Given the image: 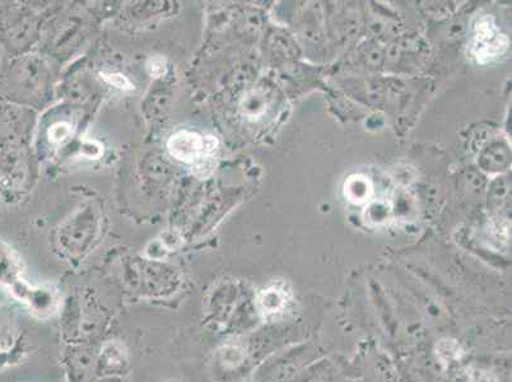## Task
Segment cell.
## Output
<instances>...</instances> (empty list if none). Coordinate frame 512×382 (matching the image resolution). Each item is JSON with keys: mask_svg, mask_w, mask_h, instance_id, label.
Segmentation results:
<instances>
[{"mask_svg": "<svg viewBox=\"0 0 512 382\" xmlns=\"http://www.w3.org/2000/svg\"><path fill=\"white\" fill-rule=\"evenodd\" d=\"M62 332L69 344H93L105 333L107 312L92 302L62 307Z\"/></svg>", "mask_w": 512, "mask_h": 382, "instance_id": "obj_1", "label": "cell"}, {"mask_svg": "<svg viewBox=\"0 0 512 382\" xmlns=\"http://www.w3.org/2000/svg\"><path fill=\"white\" fill-rule=\"evenodd\" d=\"M170 155L185 163H194L197 175L206 177L213 170V158L218 151V141L213 135L202 137L197 133L181 130L169 139L167 143Z\"/></svg>", "mask_w": 512, "mask_h": 382, "instance_id": "obj_2", "label": "cell"}, {"mask_svg": "<svg viewBox=\"0 0 512 382\" xmlns=\"http://www.w3.org/2000/svg\"><path fill=\"white\" fill-rule=\"evenodd\" d=\"M510 40L500 27L495 18L490 15L479 17L474 23L470 53L478 64L495 62L509 49Z\"/></svg>", "mask_w": 512, "mask_h": 382, "instance_id": "obj_3", "label": "cell"}, {"mask_svg": "<svg viewBox=\"0 0 512 382\" xmlns=\"http://www.w3.org/2000/svg\"><path fill=\"white\" fill-rule=\"evenodd\" d=\"M97 353L99 348L95 344H69L62 358L68 382H93L99 379Z\"/></svg>", "mask_w": 512, "mask_h": 382, "instance_id": "obj_4", "label": "cell"}, {"mask_svg": "<svg viewBox=\"0 0 512 382\" xmlns=\"http://www.w3.org/2000/svg\"><path fill=\"white\" fill-rule=\"evenodd\" d=\"M11 291L17 300L29 306V309L39 318H50L62 310V298L54 288L34 287L23 279Z\"/></svg>", "mask_w": 512, "mask_h": 382, "instance_id": "obj_5", "label": "cell"}, {"mask_svg": "<svg viewBox=\"0 0 512 382\" xmlns=\"http://www.w3.org/2000/svg\"><path fill=\"white\" fill-rule=\"evenodd\" d=\"M128 354L123 344L106 342L97 353V374L100 377H121L128 370Z\"/></svg>", "mask_w": 512, "mask_h": 382, "instance_id": "obj_6", "label": "cell"}, {"mask_svg": "<svg viewBox=\"0 0 512 382\" xmlns=\"http://www.w3.org/2000/svg\"><path fill=\"white\" fill-rule=\"evenodd\" d=\"M23 281L22 262L15 250L0 244V286L12 288Z\"/></svg>", "mask_w": 512, "mask_h": 382, "instance_id": "obj_7", "label": "cell"}, {"mask_svg": "<svg viewBox=\"0 0 512 382\" xmlns=\"http://www.w3.org/2000/svg\"><path fill=\"white\" fill-rule=\"evenodd\" d=\"M21 330L12 312L0 309V357L15 351L21 342Z\"/></svg>", "mask_w": 512, "mask_h": 382, "instance_id": "obj_8", "label": "cell"}, {"mask_svg": "<svg viewBox=\"0 0 512 382\" xmlns=\"http://www.w3.org/2000/svg\"><path fill=\"white\" fill-rule=\"evenodd\" d=\"M344 193H346L349 202L355 204L365 203L372 195L371 181L366 176L353 175L346 181Z\"/></svg>", "mask_w": 512, "mask_h": 382, "instance_id": "obj_9", "label": "cell"}, {"mask_svg": "<svg viewBox=\"0 0 512 382\" xmlns=\"http://www.w3.org/2000/svg\"><path fill=\"white\" fill-rule=\"evenodd\" d=\"M286 304V292L279 287H271L262 292L259 297V305L267 314L279 311Z\"/></svg>", "mask_w": 512, "mask_h": 382, "instance_id": "obj_10", "label": "cell"}, {"mask_svg": "<svg viewBox=\"0 0 512 382\" xmlns=\"http://www.w3.org/2000/svg\"><path fill=\"white\" fill-rule=\"evenodd\" d=\"M101 76L104 77L105 81L109 83V85L119 88V90H133L132 83H130L129 79L127 77H124L123 74L104 73L101 74Z\"/></svg>", "mask_w": 512, "mask_h": 382, "instance_id": "obj_11", "label": "cell"}, {"mask_svg": "<svg viewBox=\"0 0 512 382\" xmlns=\"http://www.w3.org/2000/svg\"><path fill=\"white\" fill-rule=\"evenodd\" d=\"M69 134H71V125L68 123L55 124L49 130L50 142H64L69 137Z\"/></svg>", "mask_w": 512, "mask_h": 382, "instance_id": "obj_12", "label": "cell"}, {"mask_svg": "<svg viewBox=\"0 0 512 382\" xmlns=\"http://www.w3.org/2000/svg\"><path fill=\"white\" fill-rule=\"evenodd\" d=\"M152 77L161 78L166 73V62L161 57L152 58L148 63Z\"/></svg>", "mask_w": 512, "mask_h": 382, "instance_id": "obj_13", "label": "cell"}, {"mask_svg": "<svg viewBox=\"0 0 512 382\" xmlns=\"http://www.w3.org/2000/svg\"><path fill=\"white\" fill-rule=\"evenodd\" d=\"M469 382H496L490 372L483 370H473L470 372Z\"/></svg>", "mask_w": 512, "mask_h": 382, "instance_id": "obj_14", "label": "cell"}, {"mask_svg": "<svg viewBox=\"0 0 512 382\" xmlns=\"http://www.w3.org/2000/svg\"><path fill=\"white\" fill-rule=\"evenodd\" d=\"M93 382H127L123 380V377H100V379H97Z\"/></svg>", "mask_w": 512, "mask_h": 382, "instance_id": "obj_15", "label": "cell"}]
</instances>
